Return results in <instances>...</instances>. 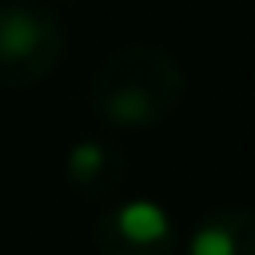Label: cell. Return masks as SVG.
I'll return each mask as SVG.
<instances>
[{
	"mask_svg": "<svg viewBox=\"0 0 255 255\" xmlns=\"http://www.w3.org/2000/svg\"><path fill=\"white\" fill-rule=\"evenodd\" d=\"M187 80L171 52L155 44H128L92 72L88 104L104 124L124 131H143L175 116Z\"/></svg>",
	"mask_w": 255,
	"mask_h": 255,
	"instance_id": "6da1fadb",
	"label": "cell"
},
{
	"mask_svg": "<svg viewBox=\"0 0 255 255\" xmlns=\"http://www.w3.org/2000/svg\"><path fill=\"white\" fill-rule=\"evenodd\" d=\"M64 60V28L28 0L0 4V88H32Z\"/></svg>",
	"mask_w": 255,
	"mask_h": 255,
	"instance_id": "7a4b0ae2",
	"label": "cell"
},
{
	"mask_svg": "<svg viewBox=\"0 0 255 255\" xmlns=\"http://www.w3.org/2000/svg\"><path fill=\"white\" fill-rule=\"evenodd\" d=\"M100 255H175L171 215L151 199H128L96 223Z\"/></svg>",
	"mask_w": 255,
	"mask_h": 255,
	"instance_id": "3957f363",
	"label": "cell"
},
{
	"mask_svg": "<svg viewBox=\"0 0 255 255\" xmlns=\"http://www.w3.org/2000/svg\"><path fill=\"white\" fill-rule=\"evenodd\" d=\"M187 255H255V211L251 207L211 211L191 231Z\"/></svg>",
	"mask_w": 255,
	"mask_h": 255,
	"instance_id": "277c9868",
	"label": "cell"
},
{
	"mask_svg": "<svg viewBox=\"0 0 255 255\" xmlns=\"http://www.w3.org/2000/svg\"><path fill=\"white\" fill-rule=\"evenodd\" d=\"M120 179V155L108 147V143H96V139H84L68 151V183L80 187L84 195H100V191H112Z\"/></svg>",
	"mask_w": 255,
	"mask_h": 255,
	"instance_id": "5b68a950",
	"label": "cell"
}]
</instances>
